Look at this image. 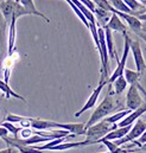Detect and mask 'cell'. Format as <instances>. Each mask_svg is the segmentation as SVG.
<instances>
[{
    "instance_id": "cell-1",
    "label": "cell",
    "mask_w": 146,
    "mask_h": 153,
    "mask_svg": "<svg viewBox=\"0 0 146 153\" xmlns=\"http://www.w3.org/2000/svg\"><path fill=\"white\" fill-rule=\"evenodd\" d=\"M119 106H120V103L114 99V93L110 90H110H108L107 95L105 96V99L102 100V102L95 108V111L93 112L92 116L89 117L88 122L86 123V129L89 128L90 126L98 123L99 121L104 120V119H105L106 116H108L112 112L116 111V109L119 108Z\"/></svg>"
},
{
    "instance_id": "cell-2",
    "label": "cell",
    "mask_w": 146,
    "mask_h": 153,
    "mask_svg": "<svg viewBox=\"0 0 146 153\" xmlns=\"http://www.w3.org/2000/svg\"><path fill=\"white\" fill-rule=\"evenodd\" d=\"M119 126L116 123H110L107 120H101L99 121L98 123L90 126L89 128H87V132H86V143L87 145H94L96 144L98 140L102 139L104 137H106L110 132H112L113 129L118 128Z\"/></svg>"
},
{
    "instance_id": "cell-3",
    "label": "cell",
    "mask_w": 146,
    "mask_h": 153,
    "mask_svg": "<svg viewBox=\"0 0 146 153\" xmlns=\"http://www.w3.org/2000/svg\"><path fill=\"white\" fill-rule=\"evenodd\" d=\"M124 39H125V44H124V52H122V57L121 59L118 62V67L116 69L114 70V73L112 74V76L108 78V83L112 84L118 77L122 76L124 75V71L126 69V62H127V57H128V53L131 51V37L125 33L124 35Z\"/></svg>"
},
{
    "instance_id": "cell-4",
    "label": "cell",
    "mask_w": 146,
    "mask_h": 153,
    "mask_svg": "<svg viewBox=\"0 0 146 153\" xmlns=\"http://www.w3.org/2000/svg\"><path fill=\"white\" fill-rule=\"evenodd\" d=\"M7 23L4 19L1 12H0V75H4V67H5V62L6 58L8 56V50H7V37H6V32L7 30Z\"/></svg>"
},
{
    "instance_id": "cell-5",
    "label": "cell",
    "mask_w": 146,
    "mask_h": 153,
    "mask_svg": "<svg viewBox=\"0 0 146 153\" xmlns=\"http://www.w3.org/2000/svg\"><path fill=\"white\" fill-rule=\"evenodd\" d=\"M145 131H146V122L139 117V119L134 122V125H132L131 131H130L124 138H121V139H119V140H114V143H115L118 146H121V145H124V144L134 141L136 139H139L140 135H142Z\"/></svg>"
},
{
    "instance_id": "cell-6",
    "label": "cell",
    "mask_w": 146,
    "mask_h": 153,
    "mask_svg": "<svg viewBox=\"0 0 146 153\" xmlns=\"http://www.w3.org/2000/svg\"><path fill=\"white\" fill-rule=\"evenodd\" d=\"M107 83H108V81H107V79H100V82H99L98 87L93 90V93H92V94H90V96L88 97V100H87V102L84 103V106H83L78 112H76V113H75V116H76V117H78L81 114H83L84 112L89 111L90 108H93V107L95 106V103H96V101H98V99H99V96H100V93L102 91L104 87H105Z\"/></svg>"
},
{
    "instance_id": "cell-7",
    "label": "cell",
    "mask_w": 146,
    "mask_h": 153,
    "mask_svg": "<svg viewBox=\"0 0 146 153\" xmlns=\"http://www.w3.org/2000/svg\"><path fill=\"white\" fill-rule=\"evenodd\" d=\"M139 91L140 90L138 89V87L130 85L128 91H127V95H126V107H127V109L136 111L137 108H139L144 103L143 97L140 96V93Z\"/></svg>"
},
{
    "instance_id": "cell-8",
    "label": "cell",
    "mask_w": 146,
    "mask_h": 153,
    "mask_svg": "<svg viewBox=\"0 0 146 153\" xmlns=\"http://www.w3.org/2000/svg\"><path fill=\"white\" fill-rule=\"evenodd\" d=\"M131 51L133 53V58H134V63L137 67V71L143 75V73L146 70V63L143 56V51H142V46L139 40H133L131 39Z\"/></svg>"
},
{
    "instance_id": "cell-9",
    "label": "cell",
    "mask_w": 146,
    "mask_h": 153,
    "mask_svg": "<svg viewBox=\"0 0 146 153\" xmlns=\"http://www.w3.org/2000/svg\"><path fill=\"white\" fill-rule=\"evenodd\" d=\"M113 12L116 13L121 19H124L134 33H138V32L143 31V24H142V20L138 19V17H136L133 14H130V13H124V12H120V11H116V10H114Z\"/></svg>"
},
{
    "instance_id": "cell-10",
    "label": "cell",
    "mask_w": 146,
    "mask_h": 153,
    "mask_svg": "<svg viewBox=\"0 0 146 153\" xmlns=\"http://www.w3.org/2000/svg\"><path fill=\"white\" fill-rule=\"evenodd\" d=\"M146 113V102H144L139 108H137L136 111H132L130 114L127 115L124 120H121L120 122H119V127H126V126H131V125H133V122H136L140 116L143 114H145Z\"/></svg>"
},
{
    "instance_id": "cell-11",
    "label": "cell",
    "mask_w": 146,
    "mask_h": 153,
    "mask_svg": "<svg viewBox=\"0 0 146 153\" xmlns=\"http://www.w3.org/2000/svg\"><path fill=\"white\" fill-rule=\"evenodd\" d=\"M124 76H125L127 83H128L130 85H136V87H138V89L145 95V97H146V90L144 89V87L140 84V77H142V74H140V73L134 71V70H131V69H125Z\"/></svg>"
},
{
    "instance_id": "cell-12",
    "label": "cell",
    "mask_w": 146,
    "mask_h": 153,
    "mask_svg": "<svg viewBox=\"0 0 146 153\" xmlns=\"http://www.w3.org/2000/svg\"><path fill=\"white\" fill-rule=\"evenodd\" d=\"M14 6H16V0H0V12L8 25L13 17Z\"/></svg>"
},
{
    "instance_id": "cell-13",
    "label": "cell",
    "mask_w": 146,
    "mask_h": 153,
    "mask_svg": "<svg viewBox=\"0 0 146 153\" xmlns=\"http://www.w3.org/2000/svg\"><path fill=\"white\" fill-rule=\"evenodd\" d=\"M57 129L68 131L74 135H86V125L84 123H60L57 122Z\"/></svg>"
},
{
    "instance_id": "cell-14",
    "label": "cell",
    "mask_w": 146,
    "mask_h": 153,
    "mask_svg": "<svg viewBox=\"0 0 146 153\" xmlns=\"http://www.w3.org/2000/svg\"><path fill=\"white\" fill-rule=\"evenodd\" d=\"M106 26H107V27H110L112 31L120 32V33H122V35L127 33V27H126V25L122 23L121 18H120L116 13H114V12H112V16H110V22L107 23V25H106Z\"/></svg>"
},
{
    "instance_id": "cell-15",
    "label": "cell",
    "mask_w": 146,
    "mask_h": 153,
    "mask_svg": "<svg viewBox=\"0 0 146 153\" xmlns=\"http://www.w3.org/2000/svg\"><path fill=\"white\" fill-rule=\"evenodd\" d=\"M31 128L37 129V131H48V129H57V122L50 121V120H42V119H36L31 117Z\"/></svg>"
},
{
    "instance_id": "cell-16",
    "label": "cell",
    "mask_w": 146,
    "mask_h": 153,
    "mask_svg": "<svg viewBox=\"0 0 146 153\" xmlns=\"http://www.w3.org/2000/svg\"><path fill=\"white\" fill-rule=\"evenodd\" d=\"M19 2H20V4L23 5V7L26 10V12L29 13V16H37V17H40V18H43L46 23H50V19H49L44 13H42V12H39V11L37 10L34 0H19Z\"/></svg>"
},
{
    "instance_id": "cell-17",
    "label": "cell",
    "mask_w": 146,
    "mask_h": 153,
    "mask_svg": "<svg viewBox=\"0 0 146 153\" xmlns=\"http://www.w3.org/2000/svg\"><path fill=\"white\" fill-rule=\"evenodd\" d=\"M131 128H132V125L131 126H126V127H118V128L113 129L112 132H110L102 139H105V140H119V139L124 138L131 131Z\"/></svg>"
},
{
    "instance_id": "cell-18",
    "label": "cell",
    "mask_w": 146,
    "mask_h": 153,
    "mask_svg": "<svg viewBox=\"0 0 146 153\" xmlns=\"http://www.w3.org/2000/svg\"><path fill=\"white\" fill-rule=\"evenodd\" d=\"M94 16H95V18H96V23H98V25L101 24V26L104 27V26L107 25V23L110 22L112 12L106 11V10L100 8V7L96 6L95 10H94Z\"/></svg>"
},
{
    "instance_id": "cell-19",
    "label": "cell",
    "mask_w": 146,
    "mask_h": 153,
    "mask_svg": "<svg viewBox=\"0 0 146 153\" xmlns=\"http://www.w3.org/2000/svg\"><path fill=\"white\" fill-rule=\"evenodd\" d=\"M105 29V33H106V43H107V49H108V55H110V58H115L118 62L120 61L118 55H116V51H115V48H114V42H113V36H112V30L110 27H107L106 25L104 26Z\"/></svg>"
},
{
    "instance_id": "cell-20",
    "label": "cell",
    "mask_w": 146,
    "mask_h": 153,
    "mask_svg": "<svg viewBox=\"0 0 146 153\" xmlns=\"http://www.w3.org/2000/svg\"><path fill=\"white\" fill-rule=\"evenodd\" d=\"M0 90L5 94V97L6 99H10V97H16V99H19V100H22V101H26L25 99H24V96H22V95H19V94H17L14 90H12L11 89V87H10V84L8 83H6L5 81H2V79H0Z\"/></svg>"
},
{
    "instance_id": "cell-21",
    "label": "cell",
    "mask_w": 146,
    "mask_h": 153,
    "mask_svg": "<svg viewBox=\"0 0 146 153\" xmlns=\"http://www.w3.org/2000/svg\"><path fill=\"white\" fill-rule=\"evenodd\" d=\"M80 146H87L86 140L84 141H76V143H62V144H58V145L51 147L50 150H52V151H66V150L80 147Z\"/></svg>"
},
{
    "instance_id": "cell-22",
    "label": "cell",
    "mask_w": 146,
    "mask_h": 153,
    "mask_svg": "<svg viewBox=\"0 0 146 153\" xmlns=\"http://www.w3.org/2000/svg\"><path fill=\"white\" fill-rule=\"evenodd\" d=\"M112 84H113V87H114V94L120 95V94L124 93V90L126 89V87H127L128 83H127V81H126L125 76L122 75V76L118 77Z\"/></svg>"
},
{
    "instance_id": "cell-23",
    "label": "cell",
    "mask_w": 146,
    "mask_h": 153,
    "mask_svg": "<svg viewBox=\"0 0 146 153\" xmlns=\"http://www.w3.org/2000/svg\"><path fill=\"white\" fill-rule=\"evenodd\" d=\"M104 144L107 149H108V152L110 153H127V151H125V150H122V149H120L114 141H112V140H105V139H100V140H98L96 141V144Z\"/></svg>"
},
{
    "instance_id": "cell-24",
    "label": "cell",
    "mask_w": 146,
    "mask_h": 153,
    "mask_svg": "<svg viewBox=\"0 0 146 153\" xmlns=\"http://www.w3.org/2000/svg\"><path fill=\"white\" fill-rule=\"evenodd\" d=\"M131 112H132L131 109H125V111H121V112L115 113V114L110 116V117H105V120H107L110 123H116V122H120L121 120H124Z\"/></svg>"
},
{
    "instance_id": "cell-25",
    "label": "cell",
    "mask_w": 146,
    "mask_h": 153,
    "mask_svg": "<svg viewBox=\"0 0 146 153\" xmlns=\"http://www.w3.org/2000/svg\"><path fill=\"white\" fill-rule=\"evenodd\" d=\"M110 2V5L113 6L114 10L116 11H120V12H124V13H130L132 14V11L128 8V6L122 1V0H108Z\"/></svg>"
},
{
    "instance_id": "cell-26",
    "label": "cell",
    "mask_w": 146,
    "mask_h": 153,
    "mask_svg": "<svg viewBox=\"0 0 146 153\" xmlns=\"http://www.w3.org/2000/svg\"><path fill=\"white\" fill-rule=\"evenodd\" d=\"M66 1H67V2L69 4V6H70V7L73 8V11L75 12V14H76V16L78 17V19H80V20H81V22H82V23H83V24L86 25V27H87V29L89 30V22L87 20V18L84 17V14H83V13L81 12V10H80V8H78V7H77V6H76V5L74 4L72 0H66Z\"/></svg>"
},
{
    "instance_id": "cell-27",
    "label": "cell",
    "mask_w": 146,
    "mask_h": 153,
    "mask_svg": "<svg viewBox=\"0 0 146 153\" xmlns=\"http://www.w3.org/2000/svg\"><path fill=\"white\" fill-rule=\"evenodd\" d=\"M0 126H2V127H5L10 133H12L13 134V137H18V134H19V131L22 129V127H16L14 126V123H12V122H8V121H4Z\"/></svg>"
},
{
    "instance_id": "cell-28",
    "label": "cell",
    "mask_w": 146,
    "mask_h": 153,
    "mask_svg": "<svg viewBox=\"0 0 146 153\" xmlns=\"http://www.w3.org/2000/svg\"><path fill=\"white\" fill-rule=\"evenodd\" d=\"M93 2L95 4V6L100 7V8H104L106 11H110V12H113L114 8L113 6L110 5V2L108 0H93Z\"/></svg>"
},
{
    "instance_id": "cell-29",
    "label": "cell",
    "mask_w": 146,
    "mask_h": 153,
    "mask_svg": "<svg viewBox=\"0 0 146 153\" xmlns=\"http://www.w3.org/2000/svg\"><path fill=\"white\" fill-rule=\"evenodd\" d=\"M17 150L19 151V153H43V151L37 150L34 146H18Z\"/></svg>"
},
{
    "instance_id": "cell-30",
    "label": "cell",
    "mask_w": 146,
    "mask_h": 153,
    "mask_svg": "<svg viewBox=\"0 0 146 153\" xmlns=\"http://www.w3.org/2000/svg\"><path fill=\"white\" fill-rule=\"evenodd\" d=\"M8 131L5 128V127H2V126H0V138L2 139V138H5V137H7L8 135Z\"/></svg>"
},
{
    "instance_id": "cell-31",
    "label": "cell",
    "mask_w": 146,
    "mask_h": 153,
    "mask_svg": "<svg viewBox=\"0 0 146 153\" xmlns=\"http://www.w3.org/2000/svg\"><path fill=\"white\" fill-rule=\"evenodd\" d=\"M19 151L17 150V149H14V147H7L6 150H1L0 153H18Z\"/></svg>"
},
{
    "instance_id": "cell-32",
    "label": "cell",
    "mask_w": 146,
    "mask_h": 153,
    "mask_svg": "<svg viewBox=\"0 0 146 153\" xmlns=\"http://www.w3.org/2000/svg\"><path fill=\"white\" fill-rule=\"evenodd\" d=\"M138 143H139L142 146H143L144 144H146V131L144 132V133H143V134H142V135H140V138H139Z\"/></svg>"
},
{
    "instance_id": "cell-33",
    "label": "cell",
    "mask_w": 146,
    "mask_h": 153,
    "mask_svg": "<svg viewBox=\"0 0 146 153\" xmlns=\"http://www.w3.org/2000/svg\"><path fill=\"white\" fill-rule=\"evenodd\" d=\"M136 17H138V19L142 20V22H146V7H145V10L143 11V13H140V14H138V16H136Z\"/></svg>"
},
{
    "instance_id": "cell-34",
    "label": "cell",
    "mask_w": 146,
    "mask_h": 153,
    "mask_svg": "<svg viewBox=\"0 0 146 153\" xmlns=\"http://www.w3.org/2000/svg\"><path fill=\"white\" fill-rule=\"evenodd\" d=\"M136 35H138L140 38L143 39L144 42L146 43V32H144V31H140V32H138V33H136Z\"/></svg>"
},
{
    "instance_id": "cell-35",
    "label": "cell",
    "mask_w": 146,
    "mask_h": 153,
    "mask_svg": "<svg viewBox=\"0 0 146 153\" xmlns=\"http://www.w3.org/2000/svg\"><path fill=\"white\" fill-rule=\"evenodd\" d=\"M138 1H139L140 4H143L144 6H146V0H138Z\"/></svg>"
},
{
    "instance_id": "cell-36",
    "label": "cell",
    "mask_w": 146,
    "mask_h": 153,
    "mask_svg": "<svg viewBox=\"0 0 146 153\" xmlns=\"http://www.w3.org/2000/svg\"><path fill=\"white\" fill-rule=\"evenodd\" d=\"M140 150H143V151H146V144H144V145L140 147Z\"/></svg>"
},
{
    "instance_id": "cell-37",
    "label": "cell",
    "mask_w": 146,
    "mask_h": 153,
    "mask_svg": "<svg viewBox=\"0 0 146 153\" xmlns=\"http://www.w3.org/2000/svg\"><path fill=\"white\" fill-rule=\"evenodd\" d=\"M102 153H110V152H102Z\"/></svg>"
}]
</instances>
